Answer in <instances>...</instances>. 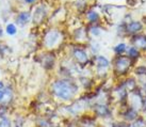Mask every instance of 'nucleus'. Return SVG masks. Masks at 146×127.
I'll list each match as a JSON object with an SVG mask.
<instances>
[{"label":"nucleus","mask_w":146,"mask_h":127,"mask_svg":"<svg viewBox=\"0 0 146 127\" xmlns=\"http://www.w3.org/2000/svg\"><path fill=\"white\" fill-rule=\"evenodd\" d=\"M51 92L57 98L61 100H70L78 93V86L72 80L60 79L51 84Z\"/></svg>","instance_id":"nucleus-1"},{"label":"nucleus","mask_w":146,"mask_h":127,"mask_svg":"<svg viewBox=\"0 0 146 127\" xmlns=\"http://www.w3.org/2000/svg\"><path fill=\"white\" fill-rule=\"evenodd\" d=\"M131 65V59L129 57L119 56L114 62V72L116 75L126 74Z\"/></svg>","instance_id":"nucleus-2"},{"label":"nucleus","mask_w":146,"mask_h":127,"mask_svg":"<svg viewBox=\"0 0 146 127\" xmlns=\"http://www.w3.org/2000/svg\"><path fill=\"white\" fill-rule=\"evenodd\" d=\"M139 115H140V111L135 110L134 108L130 107L129 105H127L121 111V120H124V121L128 122V123H132Z\"/></svg>","instance_id":"nucleus-3"},{"label":"nucleus","mask_w":146,"mask_h":127,"mask_svg":"<svg viewBox=\"0 0 146 127\" xmlns=\"http://www.w3.org/2000/svg\"><path fill=\"white\" fill-rule=\"evenodd\" d=\"M94 112L102 119H111L112 118V111L110 107L106 104H96L94 107Z\"/></svg>","instance_id":"nucleus-4"},{"label":"nucleus","mask_w":146,"mask_h":127,"mask_svg":"<svg viewBox=\"0 0 146 127\" xmlns=\"http://www.w3.org/2000/svg\"><path fill=\"white\" fill-rule=\"evenodd\" d=\"M60 40V33L58 31H50L47 33V35L45 37V45L47 47H52L53 45H56Z\"/></svg>","instance_id":"nucleus-5"},{"label":"nucleus","mask_w":146,"mask_h":127,"mask_svg":"<svg viewBox=\"0 0 146 127\" xmlns=\"http://www.w3.org/2000/svg\"><path fill=\"white\" fill-rule=\"evenodd\" d=\"M109 65H110V62L105 57L100 56V57L97 58V60H96V68H97V72L99 75L106 74Z\"/></svg>","instance_id":"nucleus-6"},{"label":"nucleus","mask_w":146,"mask_h":127,"mask_svg":"<svg viewBox=\"0 0 146 127\" xmlns=\"http://www.w3.org/2000/svg\"><path fill=\"white\" fill-rule=\"evenodd\" d=\"M74 57L76 58V60L80 63H85L88 62V55L83 49H80V48H76L74 50Z\"/></svg>","instance_id":"nucleus-7"},{"label":"nucleus","mask_w":146,"mask_h":127,"mask_svg":"<svg viewBox=\"0 0 146 127\" xmlns=\"http://www.w3.org/2000/svg\"><path fill=\"white\" fill-rule=\"evenodd\" d=\"M45 15H46V11H45L44 7H38L34 12V16H33L34 23H41Z\"/></svg>","instance_id":"nucleus-8"},{"label":"nucleus","mask_w":146,"mask_h":127,"mask_svg":"<svg viewBox=\"0 0 146 127\" xmlns=\"http://www.w3.org/2000/svg\"><path fill=\"white\" fill-rule=\"evenodd\" d=\"M142 24L140 21H132L127 26V32L129 33H137L142 30Z\"/></svg>","instance_id":"nucleus-9"},{"label":"nucleus","mask_w":146,"mask_h":127,"mask_svg":"<svg viewBox=\"0 0 146 127\" xmlns=\"http://www.w3.org/2000/svg\"><path fill=\"white\" fill-rule=\"evenodd\" d=\"M123 86H125V89L128 92H133V91H135L137 89H138V86H137V81L134 80V79H132V78H130V79H127L124 83H123Z\"/></svg>","instance_id":"nucleus-10"},{"label":"nucleus","mask_w":146,"mask_h":127,"mask_svg":"<svg viewBox=\"0 0 146 127\" xmlns=\"http://www.w3.org/2000/svg\"><path fill=\"white\" fill-rule=\"evenodd\" d=\"M30 21V13L29 12H21L17 17V24L21 26L26 25Z\"/></svg>","instance_id":"nucleus-11"},{"label":"nucleus","mask_w":146,"mask_h":127,"mask_svg":"<svg viewBox=\"0 0 146 127\" xmlns=\"http://www.w3.org/2000/svg\"><path fill=\"white\" fill-rule=\"evenodd\" d=\"M131 127H146V120L145 116H143L142 114H140L131 123Z\"/></svg>","instance_id":"nucleus-12"},{"label":"nucleus","mask_w":146,"mask_h":127,"mask_svg":"<svg viewBox=\"0 0 146 127\" xmlns=\"http://www.w3.org/2000/svg\"><path fill=\"white\" fill-rule=\"evenodd\" d=\"M133 44L135 46H139V47H145L146 46V37H144V35L134 37Z\"/></svg>","instance_id":"nucleus-13"},{"label":"nucleus","mask_w":146,"mask_h":127,"mask_svg":"<svg viewBox=\"0 0 146 127\" xmlns=\"http://www.w3.org/2000/svg\"><path fill=\"white\" fill-rule=\"evenodd\" d=\"M111 127H131V123H128L124 120H116L111 123Z\"/></svg>","instance_id":"nucleus-14"},{"label":"nucleus","mask_w":146,"mask_h":127,"mask_svg":"<svg viewBox=\"0 0 146 127\" xmlns=\"http://www.w3.org/2000/svg\"><path fill=\"white\" fill-rule=\"evenodd\" d=\"M128 57L133 60V59H137L139 57V51L135 47H130L129 50H128Z\"/></svg>","instance_id":"nucleus-15"},{"label":"nucleus","mask_w":146,"mask_h":127,"mask_svg":"<svg viewBox=\"0 0 146 127\" xmlns=\"http://www.w3.org/2000/svg\"><path fill=\"white\" fill-rule=\"evenodd\" d=\"M125 50H126V45L124 44V43H122V44H118V45L114 48V51L117 53V55H119V56H121V55H122Z\"/></svg>","instance_id":"nucleus-16"},{"label":"nucleus","mask_w":146,"mask_h":127,"mask_svg":"<svg viewBox=\"0 0 146 127\" xmlns=\"http://www.w3.org/2000/svg\"><path fill=\"white\" fill-rule=\"evenodd\" d=\"M88 18L91 21H96L98 19V14L94 11H91V12L88 13Z\"/></svg>","instance_id":"nucleus-17"},{"label":"nucleus","mask_w":146,"mask_h":127,"mask_svg":"<svg viewBox=\"0 0 146 127\" xmlns=\"http://www.w3.org/2000/svg\"><path fill=\"white\" fill-rule=\"evenodd\" d=\"M135 74L139 75V76L146 75V66H138L135 68Z\"/></svg>","instance_id":"nucleus-18"},{"label":"nucleus","mask_w":146,"mask_h":127,"mask_svg":"<svg viewBox=\"0 0 146 127\" xmlns=\"http://www.w3.org/2000/svg\"><path fill=\"white\" fill-rule=\"evenodd\" d=\"M7 32H8V34H10V35L15 34V33H16V27L14 25H12V24H10V25H8V27H7Z\"/></svg>","instance_id":"nucleus-19"},{"label":"nucleus","mask_w":146,"mask_h":127,"mask_svg":"<svg viewBox=\"0 0 146 127\" xmlns=\"http://www.w3.org/2000/svg\"><path fill=\"white\" fill-rule=\"evenodd\" d=\"M0 127H11L10 120H8L7 118H3V119L0 121Z\"/></svg>","instance_id":"nucleus-20"},{"label":"nucleus","mask_w":146,"mask_h":127,"mask_svg":"<svg viewBox=\"0 0 146 127\" xmlns=\"http://www.w3.org/2000/svg\"><path fill=\"white\" fill-rule=\"evenodd\" d=\"M141 110L144 112V113H146V94L144 95V97H143V105H142V109Z\"/></svg>","instance_id":"nucleus-21"},{"label":"nucleus","mask_w":146,"mask_h":127,"mask_svg":"<svg viewBox=\"0 0 146 127\" xmlns=\"http://www.w3.org/2000/svg\"><path fill=\"white\" fill-rule=\"evenodd\" d=\"M5 93H7V91L4 89H0V100H3V98L5 97Z\"/></svg>","instance_id":"nucleus-22"},{"label":"nucleus","mask_w":146,"mask_h":127,"mask_svg":"<svg viewBox=\"0 0 146 127\" xmlns=\"http://www.w3.org/2000/svg\"><path fill=\"white\" fill-rule=\"evenodd\" d=\"M28 3H31V2H33V1H35V0H26Z\"/></svg>","instance_id":"nucleus-23"},{"label":"nucleus","mask_w":146,"mask_h":127,"mask_svg":"<svg viewBox=\"0 0 146 127\" xmlns=\"http://www.w3.org/2000/svg\"><path fill=\"white\" fill-rule=\"evenodd\" d=\"M145 120H146V115H145Z\"/></svg>","instance_id":"nucleus-24"}]
</instances>
